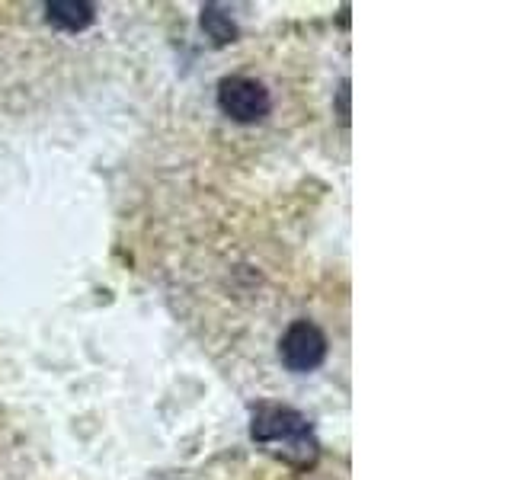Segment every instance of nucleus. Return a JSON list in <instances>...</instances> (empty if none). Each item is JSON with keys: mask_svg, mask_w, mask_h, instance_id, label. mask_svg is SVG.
I'll return each instance as SVG.
<instances>
[{"mask_svg": "<svg viewBox=\"0 0 512 480\" xmlns=\"http://www.w3.org/2000/svg\"><path fill=\"white\" fill-rule=\"evenodd\" d=\"M250 439L269 452L272 458L285 461L288 468L311 471L320 458V439L311 420L295 407L260 404L250 416Z\"/></svg>", "mask_w": 512, "mask_h": 480, "instance_id": "1", "label": "nucleus"}, {"mask_svg": "<svg viewBox=\"0 0 512 480\" xmlns=\"http://www.w3.org/2000/svg\"><path fill=\"white\" fill-rule=\"evenodd\" d=\"M218 109L231 122L256 125V122H263L269 116L272 96H269L263 80L244 77V74H231V77L218 80Z\"/></svg>", "mask_w": 512, "mask_h": 480, "instance_id": "2", "label": "nucleus"}, {"mask_svg": "<svg viewBox=\"0 0 512 480\" xmlns=\"http://www.w3.org/2000/svg\"><path fill=\"white\" fill-rule=\"evenodd\" d=\"M279 359L295 375L314 372L327 359V333L314 320H292L279 340Z\"/></svg>", "mask_w": 512, "mask_h": 480, "instance_id": "3", "label": "nucleus"}, {"mask_svg": "<svg viewBox=\"0 0 512 480\" xmlns=\"http://www.w3.org/2000/svg\"><path fill=\"white\" fill-rule=\"evenodd\" d=\"M45 20L61 32H84L96 20V4H87V0H52V4H45Z\"/></svg>", "mask_w": 512, "mask_h": 480, "instance_id": "4", "label": "nucleus"}, {"mask_svg": "<svg viewBox=\"0 0 512 480\" xmlns=\"http://www.w3.org/2000/svg\"><path fill=\"white\" fill-rule=\"evenodd\" d=\"M202 29H205V36L212 39L218 48L237 42V36H240V29H237V23H234V16H231L228 10H224L221 4H205V7H202Z\"/></svg>", "mask_w": 512, "mask_h": 480, "instance_id": "5", "label": "nucleus"}, {"mask_svg": "<svg viewBox=\"0 0 512 480\" xmlns=\"http://www.w3.org/2000/svg\"><path fill=\"white\" fill-rule=\"evenodd\" d=\"M336 109H340V122L349 125V80L340 84V93H336Z\"/></svg>", "mask_w": 512, "mask_h": 480, "instance_id": "6", "label": "nucleus"}]
</instances>
